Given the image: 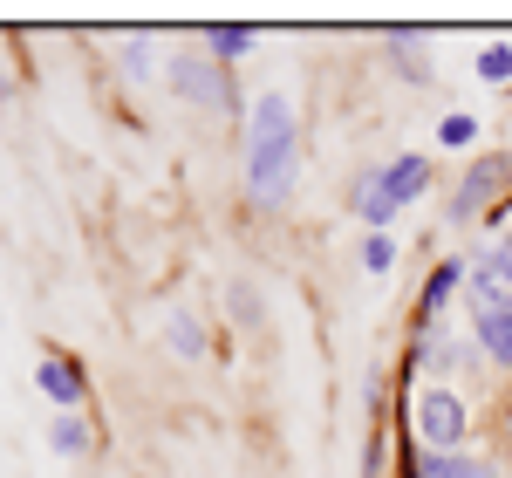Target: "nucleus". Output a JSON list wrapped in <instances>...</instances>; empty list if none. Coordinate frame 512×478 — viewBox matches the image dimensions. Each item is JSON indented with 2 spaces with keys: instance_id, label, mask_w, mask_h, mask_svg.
<instances>
[{
  "instance_id": "obj_7",
  "label": "nucleus",
  "mask_w": 512,
  "mask_h": 478,
  "mask_svg": "<svg viewBox=\"0 0 512 478\" xmlns=\"http://www.w3.org/2000/svg\"><path fill=\"white\" fill-rule=\"evenodd\" d=\"M35 383H41V397L55 403V410H76V403H82V390H89V383H82V369H76L69 356H41Z\"/></svg>"
},
{
  "instance_id": "obj_8",
  "label": "nucleus",
  "mask_w": 512,
  "mask_h": 478,
  "mask_svg": "<svg viewBox=\"0 0 512 478\" xmlns=\"http://www.w3.org/2000/svg\"><path fill=\"white\" fill-rule=\"evenodd\" d=\"M417 369H431V376H451V369H478V356L465 349V342H451L444 328H431V335H417Z\"/></svg>"
},
{
  "instance_id": "obj_17",
  "label": "nucleus",
  "mask_w": 512,
  "mask_h": 478,
  "mask_svg": "<svg viewBox=\"0 0 512 478\" xmlns=\"http://www.w3.org/2000/svg\"><path fill=\"white\" fill-rule=\"evenodd\" d=\"M472 137H478V123H472V117H444V123H437V144H444V151H465Z\"/></svg>"
},
{
  "instance_id": "obj_13",
  "label": "nucleus",
  "mask_w": 512,
  "mask_h": 478,
  "mask_svg": "<svg viewBox=\"0 0 512 478\" xmlns=\"http://www.w3.org/2000/svg\"><path fill=\"white\" fill-rule=\"evenodd\" d=\"M164 335H171V349H178L185 362H198V356H205V335H198V321L185 315V308L171 315V328H164Z\"/></svg>"
},
{
  "instance_id": "obj_5",
  "label": "nucleus",
  "mask_w": 512,
  "mask_h": 478,
  "mask_svg": "<svg viewBox=\"0 0 512 478\" xmlns=\"http://www.w3.org/2000/svg\"><path fill=\"white\" fill-rule=\"evenodd\" d=\"M465 280H472V260H444V267H431L424 294H417V335L444 328V308H451V294H458Z\"/></svg>"
},
{
  "instance_id": "obj_4",
  "label": "nucleus",
  "mask_w": 512,
  "mask_h": 478,
  "mask_svg": "<svg viewBox=\"0 0 512 478\" xmlns=\"http://www.w3.org/2000/svg\"><path fill=\"white\" fill-rule=\"evenodd\" d=\"M171 89L185 96V103H198V110H233V82H226V69L219 62H205V55H171Z\"/></svg>"
},
{
  "instance_id": "obj_1",
  "label": "nucleus",
  "mask_w": 512,
  "mask_h": 478,
  "mask_svg": "<svg viewBox=\"0 0 512 478\" xmlns=\"http://www.w3.org/2000/svg\"><path fill=\"white\" fill-rule=\"evenodd\" d=\"M294 103L267 89L253 96V123H246V192L260 205H287L294 192Z\"/></svg>"
},
{
  "instance_id": "obj_12",
  "label": "nucleus",
  "mask_w": 512,
  "mask_h": 478,
  "mask_svg": "<svg viewBox=\"0 0 512 478\" xmlns=\"http://www.w3.org/2000/svg\"><path fill=\"white\" fill-rule=\"evenodd\" d=\"M89 424H82V410H55V424H48V451H62V458H82L89 451Z\"/></svg>"
},
{
  "instance_id": "obj_10",
  "label": "nucleus",
  "mask_w": 512,
  "mask_h": 478,
  "mask_svg": "<svg viewBox=\"0 0 512 478\" xmlns=\"http://www.w3.org/2000/svg\"><path fill=\"white\" fill-rule=\"evenodd\" d=\"M410 478H492V465H478V458H458V451H417Z\"/></svg>"
},
{
  "instance_id": "obj_3",
  "label": "nucleus",
  "mask_w": 512,
  "mask_h": 478,
  "mask_svg": "<svg viewBox=\"0 0 512 478\" xmlns=\"http://www.w3.org/2000/svg\"><path fill=\"white\" fill-rule=\"evenodd\" d=\"M417 438H424V451H458V444L472 438V410H465V397L424 390V397H417Z\"/></svg>"
},
{
  "instance_id": "obj_18",
  "label": "nucleus",
  "mask_w": 512,
  "mask_h": 478,
  "mask_svg": "<svg viewBox=\"0 0 512 478\" xmlns=\"http://www.w3.org/2000/svg\"><path fill=\"white\" fill-rule=\"evenodd\" d=\"M390 260H396L390 233H369V246H362V267H369V274H390Z\"/></svg>"
},
{
  "instance_id": "obj_2",
  "label": "nucleus",
  "mask_w": 512,
  "mask_h": 478,
  "mask_svg": "<svg viewBox=\"0 0 512 478\" xmlns=\"http://www.w3.org/2000/svg\"><path fill=\"white\" fill-rule=\"evenodd\" d=\"M465 294H472V328H478V356L512 369V287L499 274H485L478 267L465 280Z\"/></svg>"
},
{
  "instance_id": "obj_6",
  "label": "nucleus",
  "mask_w": 512,
  "mask_h": 478,
  "mask_svg": "<svg viewBox=\"0 0 512 478\" xmlns=\"http://www.w3.org/2000/svg\"><path fill=\"white\" fill-rule=\"evenodd\" d=\"M506 178H512L506 158H478L472 171H465V185H458V199H451V219H478L492 192H506Z\"/></svg>"
},
{
  "instance_id": "obj_14",
  "label": "nucleus",
  "mask_w": 512,
  "mask_h": 478,
  "mask_svg": "<svg viewBox=\"0 0 512 478\" xmlns=\"http://www.w3.org/2000/svg\"><path fill=\"white\" fill-rule=\"evenodd\" d=\"M390 55L403 62V76H417V82L431 76V62H424V41H417V35H396V41H390Z\"/></svg>"
},
{
  "instance_id": "obj_9",
  "label": "nucleus",
  "mask_w": 512,
  "mask_h": 478,
  "mask_svg": "<svg viewBox=\"0 0 512 478\" xmlns=\"http://www.w3.org/2000/svg\"><path fill=\"white\" fill-rule=\"evenodd\" d=\"M383 192L396 199V212H403V205H417L424 192H431V158H396V164H383Z\"/></svg>"
},
{
  "instance_id": "obj_19",
  "label": "nucleus",
  "mask_w": 512,
  "mask_h": 478,
  "mask_svg": "<svg viewBox=\"0 0 512 478\" xmlns=\"http://www.w3.org/2000/svg\"><path fill=\"white\" fill-rule=\"evenodd\" d=\"M485 274H499V280L512 287V226H506L499 239H492V253H485Z\"/></svg>"
},
{
  "instance_id": "obj_20",
  "label": "nucleus",
  "mask_w": 512,
  "mask_h": 478,
  "mask_svg": "<svg viewBox=\"0 0 512 478\" xmlns=\"http://www.w3.org/2000/svg\"><path fill=\"white\" fill-rule=\"evenodd\" d=\"M226 308H233V315L246 321V328H253V321H260V294H253V287L239 280V287H226Z\"/></svg>"
},
{
  "instance_id": "obj_11",
  "label": "nucleus",
  "mask_w": 512,
  "mask_h": 478,
  "mask_svg": "<svg viewBox=\"0 0 512 478\" xmlns=\"http://www.w3.org/2000/svg\"><path fill=\"white\" fill-rule=\"evenodd\" d=\"M355 212H362V226H369V233H383V226L396 219V199L383 192V171H369V178H362V192H355Z\"/></svg>"
},
{
  "instance_id": "obj_16",
  "label": "nucleus",
  "mask_w": 512,
  "mask_h": 478,
  "mask_svg": "<svg viewBox=\"0 0 512 478\" xmlns=\"http://www.w3.org/2000/svg\"><path fill=\"white\" fill-rule=\"evenodd\" d=\"M205 41H212V55H219V62H233L239 48L253 41V28H205Z\"/></svg>"
},
{
  "instance_id": "obj_15",
  "label": "nucleus",
  "mask_w": 512,
  "mask_h": 478,
  "mask_svg": "<svg viewBox=\"0 0 512 478\" xmlns=\"http://www.w3.org/2000/svg\"><path fill=\"white\" fill-rule=\"evenodd\" d=\"M478 76L485 82H512V41H492V48L478 55Z\"/></svg>"
}]
</instances>
